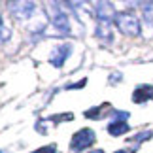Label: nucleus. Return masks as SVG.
Returning <instances> with one entry per match:
<instances>
[{
	"mask_svg": "<svg viewBox=\"0 0 153 153\" xmlns=\"http://www.w3.org/2000/svg\"><path fill=\"white\" fill-rule=\"evenodd\" d=\"M0 153H2V151H0Z\"/></svg>",
	"mask_w": 153,
	"mask_h": 153,
	"instance_id": "nucleus-17",
	"label": "nucleus"
},
{
	"mask_svg": "<svg viewBox=\"0 0 153 153\" xmlns=\"http://www.w3.org/2000/svg\"><path fill=\"white\" fill-rule=\"evenodd\" d=\"M148 10H144V21H146V25H149L153 28V4H144Z\"/></svg>",
	"mask_w": 153,
	"mask_h": 153,
	"instance_id": "nucleus-11",
	"label": "nucleus"
},
{
	"mask_svg": "<svg viewBox=\"0 0 153 153\" xmlns=\"http://www.w3.org/2000/svg\"><path fill=\"white\" fill-rule=\"evenodd\" d=\"M106 110H111V106H110L108 102H104L102 106H95V108L87 110V111H85V117H89V119H102Z\"/></svg>",
	"mask_w": 153,
	"mask_h": 153,
	"instance_id": "nucleus-10",
	"label": "nucleus"
},
{
	"mask_svg": "<svg viewBox=\"0 0 153 153\" xmlns=\"http://www.w3.org/2000/svg\"><path fill=\"white\" fill-rule=\"evenodd\" d=\"M48 8H49L48 13H49L51 25L55 27L61 34H64V36H76L74 21H72V17H70V13L64 10V6L61 2H49Z\"/></svg>",
	"mask_w": 153,
	"mask_h": 153,
	"instance_id": "nucleus-1",
	"label": "nucleus"
},
{
	"mask_svg": "<svg viewBox=\"0 0 153 153\" xmlns=\"http://www.w3.org/2000/svg\"><path fill=\"white\" fill-rule=\"evenodd\" d=\"M97 36L104 44H111L114 42V23L97 21Z\"/></svg>",
	"mask_w": 153,
	"mask_h": 153,
	"instance_id": "nucleus-7",
	"label": "nucleus"
},
{
	"mask_svg": "<svg viewBox=\"0 0 153 153\" xmlns=\"http://www.w3.org/2000/svg\"><path fill=\"white\" fill-rule=\"evenodd\" d=\"M8 38H10V28L4 25L2 17H0V42H6Z\"/></svg>",
	"mask_w": 153,
	"mask_h": 153,
	"instance_id": "nucleus-13",
	"label": "nucleus"
},
{
	"mask_svg": "<svg viewBox=\"0 0 153 153\" xmlns=\"http://www.w3.org/2000/svg\"><path fill=\"white\" fill-rule=\"evenodd\" d=\"M127 131H131V127L127 125V121H111L108 125V132L111 136H121V134H125Z\"/></svg>",
	"mask_w": 153,
	"mask_h": 153,
	"instance_id": "nucleus-9",
	"label": "nucleus"
},
{
	"mask_svg": "<svg viewBox=\"0 0 153 153\" xmlns=\"http://www.w3.org/2000/svg\"><path fill=\"white\" fill-rule=\"evenodd\" d=\"M115 153H128L127 149H119V151H115Z\"/></svg>",
	"mask_w": 153,
	"mask_h": 153,
	"instance_id": "nucleus-16",
	"label": "nucleus"
},
{
	"mask_svg": "<svg viewBox=\"0 0 153 153\" xmlns=\"http://www.w3.org/2000/svg\"><path fill=\"white\" fill-rule=\"evenodd\" d=\"M10 11L21 25L30 27L32 21L38 17V10L34 2H10Z\"/></svg>",
	"mask_w": 153,
	"mask_h": 153,
	"instance_id": "nucleus-2",
	"label": "nucleus"
},
{
	"mask_svg": "<svg viewBox=\"0 0 153 153\" xmlns=\"http://www.w3.org/2000/svg\"><path fill=\"white\" fill-rule=\"evenodd\" d=\"M89 153H104V151H102V149H91Z\"/></svg>",
	"mask_w": 153,
	"mask_h": 153,
	"instance_id": "nucleus-15",
	"label": "nucleus"
},
{
	"mask_svg": "<svg viewBox=\"0 0 153 153\" xmlns=\"http://www.w3.org/2000/svg\"><path fill=\"white\" fill-rule=\"evenodd\" d=\"M95 13H97V19L98 21H106V23H114L115 21V11H114V6L110 2H95Z\"/></svg>",
	"mask_w": 153,
	"mask_h": 153,
	"instance_id": "nucleus-6",
	"label": "nucleus"
},
{
	"mask_svg": "<svg viewBox=\"0 0 153 153\" xmlns=\"http://www.w3.org/2000/svg\"><path fill=\"white\" fill-rule=\"evenodd\" d=\"M85 83H87V79L83 78L81 81H78V83H72V85H66V89H81V87H85Z\"/></svg>",
	"mask_w": 153,
	"mask_h": 153,
	"instance_id": "nucleus-14",
	"label": "nucleus"
},
{
	"mask_svg": "<svg viewBox=\"0 0 153 153\" xmlns=\"http://www.w3.org/2000/svg\"><path fill=\"white\" fill-rule=\"evenodd\" d=\"M153 97V85H140L134 89L132 93V102L136 104H142L146 100H149V98Z\"/></svg>",
	"mask_w": 153,
	"mask_h": 153,
	"instance_id": "nucleus-8",
	"label": "nucleus"
},
{
	"mask_svg": "<svg viewBox=\"0 0 153 153\" xmlns=\"http://www.w3.org/2000/svg\"><path fill=\"white\" fill-rule=\"evenodd\" d=\"M95 132H93V128H79L78 132L72 136L70 140V148L74 151H83L87 148H91L93 144H95Z\"/></svg>",
	"mask_w": 153,
	"mask_h": 153,
	"instance_id": "nucleus-4",
	"label": "nucleus"
},
{
	"mask_svg": "<svg viewBox=\"0 0 153 153\" xmlns=\"http://www.w3.org/2000/svg\"><path fill=\"white\" fill-rule=\"evenodd\" d=\"M115 25L125 36H132V38L138 36L140 30H142L140 21L132 13H128V11H119V13L115 15Z\"/></svg>",
	"mask_w": 153,
	"mask_h": 153,
	"instance_id": "nucleus-3",
	"label": "nucleus"
},
{
	"mask_svg": "<svg viewBox=\"0 0 153 153\" xmlns=\"http://www.w3.org/2000/svg\"><path fill=\"white\" fill-rule=\"evenodd\" d=\"M30 153H57V146L55 144H48V146H42V148L34 149Z\"/></svg>",
	"mask_w": 153,
	"mask_h": 153,
	"instance_id": "nucleus-12",
	"label": "nucleus"
},
{
	"mask_svg": "<svg viewBox=\"0 0 153 153\" xmlns=\"http://www.w3.org/2000/svg\"><path fill=\"white\" fill-rule=\"evenodd\" d=\"M70 53H72V45L70 44H61L59 48H55L51 51V57H49V62L53 64L55 68H61L64 61L70 57Z\"/></svg>",
	"mask_w": 153,
	"mask_h": 153,
	"instance_id": "nucleus-5",
	"label": "nucleus"
}]
</instances>
